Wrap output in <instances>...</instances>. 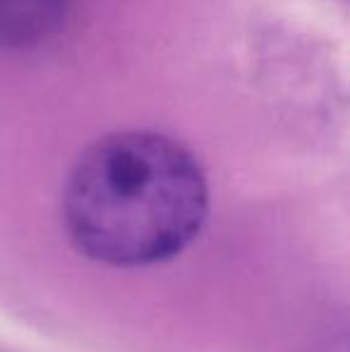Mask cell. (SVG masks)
<instances>
[{"label": "cell", "instance_id": "6da1fadb", "mask_svg": "<svg viewBox=\"0 0 350 352\" xmlns=\"http://www.w3.org/2000/svg\"><path fill=\"white\" fill-rule=\"evenodd\" d=\"M206 213L209 185L195 153L151 130L113 132L87 146L63 195L72 245L122 269L173 259Z\"/></svg>", "mask_w": 350, "mask_h": 352}, {"label": "cell", "instance_id": "7a4b0ae2", "mask_svg": "<svg viewBox=\"0 0 350 352\" xmlns=\"http://www.w3.org/2000/svg\"><path fill=\"white\" fill-rule=\"evenodd\" d=\"M67 0H0V48H29L61 29Z\"/></svg>", "mask_w": 350, "mask_h": 352}]
</instances>
